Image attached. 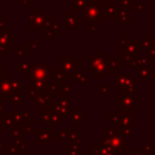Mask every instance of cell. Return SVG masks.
<instances>
[{
  "label": "cell",
  "instance_id": "obj_1",
  "mask_svg": "<svg viewBox=\"0 0 155 155\" xmlns=\"http://www.w3.org/2000/svg\"><path fill=\"white\" fill-rule=\"evenodd\" d=\"M22 85L21 80H16L11 78V74L6 73L2 78H0V99L8 101L13 96L22 94Z\"/></svg>",
  "mask_w": 155,
  "mask_h": 155
},
{
  "label": "cell",
  "instance_id": "obj_2",
  "mask_svg": "<svg viewBox=\"0 0 155 155\" xmlns=\"http://www.w3.org/2000/svg\"><path fill=\"white\" fill-rule=\"evenodd\" d=\"M53 76H54V67L51 68L48 63L46 62L30 63L29 78L40 81H47L48 79H53Z\"/></svg>",
  "mask_w": 155,
  "mask_h": 155
},
{
  "label": "cell",
  "instance_id": "obj_3",
  "mask_svg": "<svg viewBox=\"0 0 155 155\" xmlns=\"http://www.w3.org/2000/svg\"><path fill=\"white\" fill-rule=\"evenodd\" d=\"M90 69L88 71L93 75L94 79H105L109 76V70L107 69L105 62L101 58H93L90 57Z\"/></svg>",
  "mask_w": 155,
  "mask_h": 155
},
{
  "label": "cell",
  "instance_id": "obj_4",
  "mask_svg": "<svg viewBox=\"0 0 155 155\" xmlns=\"http://www.w3.org/2000/svg\"><path fill=\"white\" fill-rule=\"evenodd\" d=\"M59 65L68 78H71L81 71V63L78 62L75 57H61Z\"/></svg>",
  "mask_w": 155,
  "mask_h": 155
},
{
  "label": "cell",
  "instance_id": "obj_5",
  "mask_svg": "<svg viewBox=\"0 0 155 155\" xmlns=\"http://www.w3.org/2000/svg\"><path fill=\"white\" fill-rule=\"evenodd\" d=\"M53 99L54 96L50 92H40L31 101L34 107H38L39 110H52L53 109Z\"/></svg>",
  "mask_w": 155,
  "mask_h": 155
},
{
  "label": "cell",
  "instance_id": "obj_6",
  "mask_svg": "<svg viewBox=\"0 0 155 155\" xmlns=\"http://www.w3.org/2000/svg\"><path fill=\"white\" fill-rule=\"evenodd\" d=\"M33 133L38 134V143L44 145L47 144L51 139L56 138V132H54V127L50 126V127H41V128H34Z\"/></svg>",
  "mask_w": 155,
  "mask_h": 155
},
{
  "label": "cell",
  "instance_id": "obj_7",
  "mask_svg": "<svg viewBox=\"0 0 155 155\" xmlns=\"http://www.w3.org/2000/svg\"><path fill=\"white\" fill-rule=\"evenodd\" d=\"M28 92L40 93V92H47L48 82L47 81H40L31 78H28Z\"/></svg>",
  "mask_w": 155,
  "mask_h": 155
},
{
  "label": "cell",
  "instance_id": "obj_8",
  "mask_svg": "<svg viewBox=\"0 0 155 155\" xmlns=\"http://www.w3.org/2000/svg\"><path fill=\"white\" fill-rule=\"evenodd\" d=\"M13 117H15V122L17 126L33 122V117H31L30 111H13Z\"/></svg>",
  "mask_w": 155,
  "mask_h": 155
},
{
  "label": "cell",
  "instance_id": "obj_9",
  "mask_svg": "<svg viewBox=\"0 0 155 155\" xmlns=\"http://www.w3.org/2000/svg\"><path fill=\"white\" fill-rule=\"evenodd\" d=\"M65 122V117H63V116H61L57 111H54L53 109L50 111V119H48V122H47V125L48 126H52V127H54V128H57V127H59L62 124H64Z\"/></svg>",
  "mask_w": 155,
  "mask_h": 155
},
{
  "label": "cell",
  "instance_id": "obj_10",
  "mask_svg": "<svg viewBox=\"0 0 155 155\" xmlns=\"http://www.w3.org/2000/svg\"><path fill=\"white\" fill-rule=\"evenodd\" d=\"M21 153H22V148L13 138H11L10 144L5 145V155H21Z\"/></svg>",
  "mask_w": 155,
  "mask_h": 155
},
{
  "label": "cell",
  "instance_id": "obj_11",
  "mask_svg": "<svg viewBox=\"0 0 155 155\" xmlns=\"http://www.w3.org/2000/svg\"><path fill=\"white\" fill-rule=\"evenodd\" d=\"M0 122L4 124L6 127L11 128L16 125L15 122V117H13V111H4L0 115Z\"/></svg>",
  "mask_w": 155,
  "mask_h": 155
},
{
  "label": "cell",
  "instance_id": "obj_12",
  "mask_svg": "<svg viewBox=\"0 0 155 155\" xmlns=\"http://www.w3.org/2000/svg\"><path fill=\"white\" fill-rule=\"evenodd\" d=\"M75 132H76L75 127H73V126L63 128V130H59L58 132H56V139H69L70 140Z\"/></svg>",
  "mask_w": 155,
  "mask_h": 155
},
{
  "label": "cell",
  "instance_id": "obj_13",
  "mask_svg": "<svg viewBox=\"0 0 155 155\" xmlns=\"http://www.w3.org/2000/svg\"><path fill=\"white\" fill-rule=\"evenodd\" d=\"M87 116V113L86 111H79L76 109L73 110V113L70 114V121H71V126L73 127H76L78 124H80L82 121V119H85Z\"/></svg>",
  "mask_w": 155,
  "mask_h": 155
},
{
  "label": "cell",
  "instance_id": "obj_14",
  "mask_svg": "<svg viewBox=\"0 0 155 155\" xmlns=\"http://www.w3.org/2000/svg\"><path fill=\"white\" fill-rule=\"evenodd\" d=\"M29 71H30V62H28L25 56H24L23 58H21L19 62L16 63V73H18V74L19 73H27V74H29Z\"/></svg>",
  "mask_w": 155,
  "mask_h": 155
},
{
  "label": "cell",
  "instance_id": "obj_15",
  "mask_svg": "<svg viewBox=\"0 0 155 155\" xmlns=\"http://www.w3.org/2000/svg\"><path fill=\"white\" fill-rule=\"evenodd\" d=\"M81 154L82 151L79 144H74L70 142V144L65 145V155H81Z\"/></svg>",
  "mask_w": 155,
  "mask_h": 155
},
{
  "label": "cell",
  "instance_id": "obj_16",
  "mask_svg": "<svg viewBox=\"0 0 155 155\" xmlns=\"http://www.w3.org/2000/svg\"><path fill=\"white\" fill-rule=\"evenodd\" d=\"M75 23H76V21H75V18H73V15L67 13V16H65V27L67 28H74Z\"/></svg>",
  "mask_w": 155,
  "mask_h": 155
},
{
  "label": "cell",
  "instance_id": "obj_17",
  "mask_svg": "<svg viewBox=\"0 0 155 155\" xmlns=\"http://www.w3.org/2000/svg\"><path fill=\"white\" fill-rule=\"evenodd\" d=\"M10 131H11V138H19L21 134H23L22 131H21V128H19V126H17V125H15L13 127H11Z\"/></svg>",
  "mask_w": 155,
  "mask_h": 155
},
{
  "label": "cell",
  "instance_id": "obj_18",
  "mask_svg": "<svg viewBox=\"0 0 155 155\" xmlns=\"http://www.w3.org/2000/svg\"><path fill=\"white\" fill-rule=\"evenodd\" d=\"M70 91H71V84H67V82L64 81L63 84L59 85V92H61V93H67V94H69Z\"/></svg>",
  "mask_w": 155,
  "mask_h": 155
},
{
  "label": "cell",
  "instance_id": "obj_19",
  "mask_svg": "<svg viewBox=\"0 0 155 155\" xmlns=\"http://www.w3.org/2000/svg\"><path fill=\"white\" fill-rule=\"evenodd\" d=\"M8 103L11 107H19L22 104V101H21V96H13L8 99Z\"/></svg>",
  "mask_w": 155,
  "mask_h": 155
},
{
  "label": "cell",
  "instance_id": "obj_20",
  "mask_svg": "<svg viewBox=\"0 0 155 155\" xmlns=\"http://www.w3.org/2000/svg\"><path fill=\"white\" fill-rule=\"evenodd\" d=\"M19 128H21V131H22L23 134H27V133H30V132L33 133V130H34V127H33L31 124H24V125H21Z\"/></svg>",
  "mask_w": 155,
  "mask_h": 155
},
{
  "label": "cell",
  "instance_id": "obj_21",
  "mask_svg": "<svg viewBox=\"0 0 155 155\" xmlns=\"http://www.w3.org/2000/svg\"><path fill=\"white\" fill-rule=\"evenodd\" d=\"M70 142H71V143H74V144H79V145H80V144L82 143V136H81L80 133H76V132H75V133H74V136L71 137Z\"/></svg>",
  "mask_w": 155,
  "mask_h": 155
},
{
  "label": "cell",
  "instance_id": "obj_22",
  "mask_svg": "<svg viewBox=\"0 0 155 155\" xmlns=\"http://www.w3.org/2000/svg\"><path fill=\"white\" fill-rule=\"evenodd\" d=\"M27 51V46H17V50H16V56L19 57V58H23L24 57V52Z\"/></svg>",
  "mask_w": 155,
  "mask_h": 155
},
{
  "label": "cell",
  "instance_id": "obj_23",
  "mask_svg": "<svg viewBox=\"0 0 155 155\" xmlns=\"http://www.w3.org/2000/svg\"><path fill=\"white\" fill-rule=\"evenodd\" d=\"M36 48H38V44H36L35 41H29V42H28L27 50H29V51H35Z\"/></svg>",
  "mask_w": 155,
  "mask_h": 155
},
{
  "label": "cell",
  "instance_id": "obj_24",
  "mask_svg": "<svg viewBox=\"0 0 155 155\" xmlns=\"http://www.w3.org/2000/svg\"><path fill=\"white\" fill-rule=\"evenodd\" d=\"M98 90H99V92L102 93V94H108L109 93V88H108V86H105V85H99L98 86Z\"/></svg>",
  "mask_w": 155,
  "mask_h": 155
},
{
  "label": "cell",
  "instance_id": "obj_25",
  "mask_svg": "<svg viewBox=\"0 0 155 155\" xmlns=\"http://www.w3.org/2000/svg\"><path fill=\"white\" fill-rule=\"evenodd\" d=\"M5 107H6V104H5V101H1L0 99V115L5 111Z\"/></svg>",
  "mask_w": 155,
  "mask_h": 155
},
{
  "label": "cell",
  "instance_id": "obj_26",
  "mask_svg": "<svg viewBox=\"0 0 155 155\" xmlns=\"http://www.w3.org/2000/svg\"><path fill=\"white\" fill-rule=\"evenodd\" d=\"M6 128H7V127H6V126H5L4 124H1V122H0V136H2V134L5 133Z\"/></svg>",
  "mask_w": 155,
  "mask_h": 155
},
{
  "label": "cell",
  "instance_id": "obj_27",
  "mask_svg": "<svg viewBox=\"0 0 155 155\" xmlns=\"http://www.w3.org/2000/svg\"><path fill=\"white\" fill-rule=\"evenodd\" d=\"M127 155H144V154L140 151H128Z\"/></svg>",
  "mask_w": 155,
  "mask_h": 155
},
{
  "label": "cell",
  "instance_id": "obj_28",
  "mask_svg": "<svg viewBox=\"0 0 155 155\" xmlns=\"http://www.w3.org/2000/svg\"><path fill=\"white\" fill-rule=\"evenodd\" d=\"M5 145H6V142H5V139H4V138H0V149L5 148Z\"/></svg>",
  "mask_w": 155,
  "mask_h": 155
},
{
  "label": "cell",
  "instance_id": "obj_29",
  "mask_svg": "<svg viewBox=\"0 0 155 155\" xmlns=\"http://www.w3.org/2000/svg\"><path fill=\"white\" fill-rule=\"evenodd\" d=\"M5 74H6V73H5V69H4L2 67H0V78H2Z\"/></svg>",
  "mask_w": 155,
  "mask_h": 155
},
{
  "label": "cell",
  "instance_id": "obj_30",
  "mask_svg": "<svg viewBox=\"0 0 155 155\" xmlns=\"http://www.w3.org/2000/svg\"><path fill=\"white\" fill-rule=\"evenodd\" d=\"M64 155H65V154H64Z\"/></svg>",
  "mask_w": 155,
  "mask_h": 155
}]
</instances>
